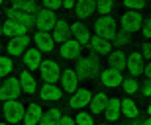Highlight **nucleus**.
<instances>
[{"label": "nucleus", "mask_w": 151, "mask_h": 125, "mask_svg": "<svg viewBox=\"0 0 151 125\" xmlns=\"http://www.w3.org/2000/svg\"><path fill=\"white\" fill-rule=\"evenodd\" d=\"M77 76L78 78H94L102 72V67H100V61L96 57H83L78 59L77 62Z\"/></svg>", "instance_id": "1"}, {"label": "nucleus", "mask_w": 151, "mask_h": 125, "mask_svg": "<svg viewBox=\"0 0 151 125\" xmlns=\"http://www.w3.org/2000/svg\"><path fill=\"white\" fill-rule=\"evenodd\" d=\"M94 31H96L98 37L112 41L114 35H116V31H118V23H116V20H114L112 16H102V18H98V20L94 22Z\"/></svg>", "instance_id": "2"}, {"label": "nucleus", "mask_w": 151, "mask_h": 125, "mask_svg": "<svg viewBox=\"0 0 151 125\" xmlns=\"http://www.w3.org/2000/svg\"><path fill=\"white\" fill-rule=\"evenodd\" d=\"M57 23V18H55V12H49V10H37L34 16V26L39 29V31H45V33H49L53 31Z\"/></svg>", "instance_id": "3"}, {"label": "nucleus", "mask_w": 151, "mask_h": 125, "mask_svg": "<svg viewBox=\"0 0 151 125\" xmlns=\"http://www.w3.org/2000/svg\"><path fill=\"white\" fill-rule=\"evenodd\" d=\"M2 114L6 117V123H20L24 119V114H26V109H24L22 102H18V100H10V102H4V108H2Z\"/></svg>", "instance_id": "4"}, {"label": "nucleus", "mask_w": 151, "mask_h": 125, "mask_svg": "<svg viewBox=\"0 0 151 125\" xmlns=\"http://www.w3.org/2000/svg\"><path fill=\"white\" fill-rule=\"evenodd\" d=\"M39 74L43 78L45 84H55L57 80H61V68L57 65V61H43L39 67Z\"/></svg>", "instance_id": "5"}, {"label": "nucleus", "mask_w": 151, "mask_h": 125, "mask_svg": "<svg viewBox=\"0 0 151 125\" xmlns=\"http://www.w3.org/2000/svg\"><path fill=\"white\" fill-rule=\"evenodd\" d=\"M20 90H22V88H20V80L18 78H6L4 84L0 86V100H2V102L16 100Z\"/></svg>", "instance_id": "6"}, {"label": "nucleus", "mask_w": 151, "mask_h": 125, "mask_svg": "<svg viewBox=\"0 0 151 125\" xmlns=\"http://www.w3.org/2000/svg\"><path fill=\"white\" fill-rule=\"evenodd\" d=\"M120 23H122V28H124L126 33H132V31H137L143 22H141V14H139V12L126 10V12H124V16H122V20H120Z\"/></svg>", "instance_id": "7"}, {"label": "nucleus", "mask_w": 151, "mask_h": 125, "mask_svg": "<svg viewBox=\"0 0 151 125\" xmlns=\"http://www.w3.org/2000/svg\"><path fill=\"white\" fill-rule=\"evenodd\" d=\"M90 100H92V92H90L88 88H78L73 96H71L69 106L73 109H83V108H86V106H90Z\"/></svg>", "instance_id": "8"}, {"label": "nucleus", "mask_w": 151, "mask_h": 125, "mask_svg": "<svg viewBox=\"0 0 151 125\" xmlns=\"http://www.w3.org/2000/svg\"><path fill=\"white\" fill-rule=\"evenodd\" d=\"M28 31H29V26H26V23H22V22H16V20H10V18L2 23V33L10 35V37L28 35Z\"/></svg>", "instance_id": "9"}, {"label": "nucleus", "mask_w": 151, "mask_h": 125, "mask_svg": "<svg viewBox=\"0 0 151 125\" xmlns=\"http://www.w3.org/2000/svg\"><path fill=\"white\" fill-rule=\"evenodd\" d=\"M100 82L106 88H116V86H120L124 82V76H122V72L120 70H116V68H104L100 72Z\"/></svg>", "instance_id": "10"}, {"label": "nucleus", "mask_w": 151, "mask_h": 125, "mask_svg": "<svg viewBox=\"0 0 151 125\" xmlns=\"http://www.w3.org/2000/svg\"><path fill=\"white\" fill-rule=\"evenodd\" d=\"M34 43H35V49L41 53H49L55 49V39L51 33H45V31H37L34 35Z\"/></svg>", "instance_id": "11"}, {"label": "nucleus", "mask_w": 151, "mask_h": 125, "mask_svg": "<svg viewBox=\"0 0 151 125\" xmlns=\"http://www.w3.org/2000/svg\"><path fill=\"white\" fill-rule=\"evenodd\" d=\"M78 76L73 68H65L61 72V84H63V90L69 92V94H75L78 90Z\"/></svg>", "instance_id": "12"}, {"label": "nucleus", "mask_w": 151, "mask_h": 125, "mask_svg": "<svg viewBox=\"0 0 151 125\" xmlns=\"http://www.w3.org/2000/svg\"><path fill=\"white\" fill-rule=\"evenodd\" d=\"M143 55H141L139 51H134L128 55V61H126V68L129 70V74L132 76H139L141 72H143Z\"/></svg>", "instance_id": "13"}, {"label": "nucleus", "mask_w": 151, "mask_h": 125, "mask_svg": "<svg viewBox=\"0 0 151 125\" xmlns=\"http://www.w3.org/2000/svg\"><path fill=\"white\" fill-rule=\"evenodd\" d=\"M37 92H39V98L45 100V102H57V100H61V96H63V90L59 86L45 84V82H43V86L37 88Z\"/></svg>", "instance_id": "14"}, {"label": "nucleus", "mask_w": 151, "mask_h": 125, "mask_svg": "<svg viewBox=\"0 0 151 125\" xmlns=\"http://www.w3.org/2000/svg\"><path fill=\"white\" fill-rule=\"evenodd\" d=\"M29 45V35H18V37H12L10 43L6 45V49H8V53L10 55H24L26 53V47Z\"/></svg>", "instance_id": "15"}, {"label": "nucleus", "mask_w": 151, "mask_h": 125, "mask_svg": "<svg viewBox=\"0 0 151 125\" xmlns=\"http://www.w3.org/2000/svg\"><path fill=\"white\" fill-rule=\"evenodd\" d=\"M81 49H83V45H81L78 41L67 39L65 43H61V47H59V53H61L63 59H78V55H81Z\"/></svg>", "instance_id": "16"}, {"label": "nucleus", "mask_w": 151, "mask_h": 125, "mask_svg": "<svg viewBox=\"0 0 151 125\" xmlns=\"http://www.w3.org/2000/svg\"><path fill=\"white\" fill-rule=\"evenodd\" d=\"M41 62H43V59H41V51H37V49H26V53H24V65H26V68H28L29 72L32 70H35V68L41 67Z\"/></svg>", "instance_id": "17"}, {"label": "nucleus", "mask_w": 151, "mask_h": 125, "mask_svg": "<svg viewBox=\"0 0 151 125\" xmlns=\"http://www.w3.org/2000/svg\"><path fill=\"white\" fill-rule=\"evenodd\" d=\"M69 29H71L73 39L78 41L81 45H84V43H88V41H90V31H88V28H86L84 23L75 22V23H71V26H69Z\"/></svg>", "instance_id": "18"}, {"label": "nucleus", "mask_w": 151, "mask_h": 125, "mask_svg": "<svg viewBox=\"0 0 151 125\" xmlns=\"http://www.w3.org/2000/svg\"><path fill=\"white\" fill-rule=\"evenodd\" d=\"M43 117V108L39 106V104H32L28 109H26V114H24V125H39Z\"/></svg>", "instance_id": "19"}, {"label": "nucleus", "mask_w": 151, "mask_h": 125, "mask_svg": "<svg viewBox=\"0 0 151 125\" xmlns=\"http://www.w3.org/2000/svg\"><path fill=\"white\" fill-rule=\"evenodd\" d=\"M108 100L110 98L106 96V94H102V92H98V94H92V100H90V112L94 115L98 114H104L106 112V106H108Z\"/></svg>", "instance_id": "20"}, {"label": "nucleus", "mask_w": 151, "mask_h": 125, "mask_svg": "<svg viewBox=\"0 0 151 125\" xmlns=\"http://www.w3.org/2000/svg\"><path fill=\"white\" fill-rule=\"evenodd\" d=\"M18 80H20V88H22L26 94H35V92H37V82H35L34 74L29 72V70H24Z\"/></svg>", "instance_id": "21"}, {"label": "nucleus", "mask_w": 151, "mask_h": 125, "mask_svg": "<svg viewBox=\"0 0 151 125\" xmlns=\"http://www.w3.org/2000/svg\"><path fill=\"white\" fill-rule=\"evenodd\" d=\"M104 115H106L108 121H118V119H120V115H122V102H120L118 98H110Z\"/></svg>", "instance_id": "22"}, {"label": "nucleus", "mask_w": 151, "mask_h": 125, "mask_svg": "<svg viewBox=\"0 0 151 125\" xmlns=\"http://www.w3.org/2000/svg\"><path fill=\"white\" fill-rule=\"evenodd\" d=\"M96 10V4L92 0H78L75 2V12H77L78 18H90Z\"/></svg>", "instance_id": "23"}, {"label": "nucleus", "mask_w": 151, "mask_h": 125, "mask_svg": "<svg viewBox=\"0 0 151 125\" xmlns=\"http://www.w3.org/2000/svg\"><path fill=\"white\" fill-rule=\"evenodd\" d=\"M90 49L94 53H98V55H106V53H110V49H112V43L108 39H102V37H98V35H94V37H90L88 41Z\"/></svg>", "instance_id": "24"}, {"label": "nucleus", "mask_w": 151, "mask_h": 125, "mask_svg": "<svg viewBox=\"0 0 151 125\" xmlns=\"http://www.w3.org/2000/svg\"><path fill=\"white\" fill-rule=\"evenodd\" d=\"M53 39L59 41V43H65L67 41V37L71 35V29H69V23L65 22V20H57L55 28H53Z\"/></svg>", "instance_id": "25"}, {"label": "nucleus", "mask_w": 151, "mask_h": 125, "mask_svg": "<svg viewBox=\"0 0 151 125\" xmlns=\"http://www.w3.org/2000/svg\"><path fill=\"white\" fill-rule=\"evenodd\" d=\"M10 8L16 10V12H22V14H28V16H35V12L39 10L34 0H18V2H14V4L10 6Z\"/></svg>", "instance_id": "26"}, {"label": "nucleus", "mask_w": 151, "mask_h": 125, "mask_svg": "<svg viewBox=\"0 0 151 125\" xmlns=\"http://www.w3.org/2000/svg\"><path fill=\"white\" fill-rule=\"evenodd\" d=\"M122 102V115H126L128 119H135L137 117V106H135L134 100H129V98H124V100H120Z\"/></svg>", "instance_id": "27"}, {"label": "nucleus", "mask_w": 151, "mask_h": 125, "mask_svg": "<svg viewBox=\"0 0 151 125\" xmlns=\"http://www.w3.org/2000/svg\"><path fill=\"white\" fill-rule=\"evenodd\" d=\"M61 117H63V115H61V112H59V108L47 109V114H43L39 125H57L59 121H61Z\"/></svg>", "instance_id": "28"}, {"label": "nucleus", "mask_w": 151, "mask_h": 125, "mask_svg": "<svg viewBox=\"0 0 151 125\" xmlns=\"http://www.w3.org/2000/svg\"><path fill=\"white\" fill-rule=\"evenodd\" d=\"M126 61H128V57L124 55L122 51H116V53H112L110 55V68H116V70H120L122 72L124 68H126Z\"/></svg>", "instance_id": "29"}, {"label": "nucleus", "mask_w": 151, "mask_h": 125, "mask_svg": "<svg viewBox=\"0 0 151 125\" xmlns=\"http://www.w3.org/2000/svg\"><path fill=\"white\" fill-rule=\"evenodd\" d=\"M14 68V62L10 57H0V76H8Z\"/></svg>", "instance_id": "30"}, {"label": "nucleus", "mask_w": 151, "mask_h": 125, "mask_svg": "<svg viewBox=\"0 0 151 125\" xmlns=\"http://www.w3.org/2000/svg\"><path fill=\"white\" fill-rule=\"evenodd\" d=\"M122 88H124L126 94H135V92L139 90V84H137V80H135V78H124Z\"/></svg>", "instance_id": "31"}, {"label": "nucleus", "mask_w": 151, "mask_h": 125, "mask_svg": "<svg viewBox=\"0 0 151 125\" xmlns=\"http://www.w3.org/2000/svg\"><path fill=\"white\" fill-rule=\"evenodd\" d=\"M75 125H94V119L90 114H84V112H78L77 117H75Z\"/></svg>", "instance_id": "32"}, {"label": "nucleus", "mask_w": 151, "mask_h": 125, "mask_svg": "<svg viewBox=\"0 0 151 125\" xmlns=\"http://www.w3.org/2000/svg\"><path fill=\"white\" fill-rule=\"evenodd\" d=\"M124 4H126V8H128L129 12H139V10L145 8V2H143V0H126Z\"/></svg>", "instance_id": "33"}, {"label": "nucleus", "mask_w": 151, "mask_h": 125, "mask_svg": "<svg viewBox=\"0 0 151 125\" xmlns=\"http://www.w3.org/2000/svg\"><path fill=\"white\" fill-rule=\"evenodd\" d=\"M114 45H118V47H122V45H126V43H129V33H126V31H116V35H114Z\"/></svg>", "instance_id": "34"}, {"label": "nucleus", "mask_w": 151, "mask_h": 125, "mask_svg": "<svg viewBox=\"0 0 151 125\" xmlns=\"http://www.w3.org/2000/svg\"><path fill=\"white\" fill-rule=\"evenodd\" d=\"M114 4L110 2V0H100V2H96V10L100 12V14H104V16H108L110 12H112Z\"/></svg>", "instance_id": "35"}, {"label": "nucleus", "mask_w": 151, "mask_h": 125, "mask_svg": "<svg viewBox=\"0 0 151 125\" xmlns=\"http://www.w3.org/2000/svg\"><path fill=\"white\" fill-rule=\"evenodd\" d=\"M57 8H63V2H55V0H43V10H57Z\"/></svg>", "instance_id": "36"}, {"label": "nucleus", "mask_w": 151, "mask_h": 125, "mask_svg": "<svg viewBox=\"0 0 151 125\" xmlns=\"http://www.w3.org/2000/svg\"><path fill=\"white\" fill-rule=\"evenodd\" d=\"M141 33L145 35L147 39L151 37V20H147V22H143V23H141Z\"/></svg>", "instance_id": "37"}, {"label": "nucleus", "mask_w": 151, "mask_h": 125, "mask_svg": "<svg viewBox=\"0 0 151 125\" xmlns=\"http://www.w3.org/2000/svg\"><path fill=\"white\" fill-rule=\"evenodd\" d=\"M141 55H143V59H149V61H151V41L143 45V49H141Z\"/></svg>", "instance_id": "38"}, {"label": "nucleus", "mask_w": 151, "mask_h": 125, "mask_svg": "<svg viewBox=\"0 0 151 125\" xmlns=\"http://www.w3.org/2000/svg\"><path fill=\"white\" fill-rule=\"evenodd\" d=\"M141 92H143V96L151 98V80H147L145 84H143V88H141Z\"/></svg>", "instance_id": "39"}, {"label": "nucleus", "mask_w": 151, "mask_h": 125, "mask_svg": "<svg viewBox=\"0 0 151 125\" xmlns=\"http://www.w3.org/2000/svg\"><path fill=\"white\" fill-rule=\"evenodd\" d=\"M57 125H75V119H73V117H69V115H63L61 121H59Z\"/></svg>", "instance_id": "40"}, {"label": "nucleus", "mask_w": 151, "mask_h": 125, "mask_svg": "<svg viewBox=\"0 0 151 125\" xmlns=\"http://www.w3.org/2000/svg\"><path fill=\"white\" fill-rule=\"evenodd\" d=\"M143 74H145V76H147V80H151V61L147 62L145 67H143Z\"/></svg>", "instance_id": "41"}, {"label": "nucleus", "mask_w": 151, "mask_h": 125, "mask_svg": "<svg viewBox=\"0 0 151 125\" xmlns=\"http://www.w3.org/2000/svg\"><path fill=\"white\" fill-rule=\"evenodd\" d=\"M63 8H67V10L73 8V10H75V2H73V0H65V2H63Z\"/></svg>", "instance_id": "42"}, {"label": "nucleus", "mask_w": 151, "mask_h": 125, "mask_svg": "<svg viewBox=\"0 0 151 125\" xmlns=\"http://www.w3.org/2000/svg\"><path fill=\"white\" fill-rule=\"evenodd\" d=\"M141 125H151V117H147V119L141 121Z\"/></svg>", "instance_id": "43"}, {"label": "nucleus", "mask_w": 151, "mask_h": 125, "mask_svg": "<svg viewBox=\"0 0 151 125\" xmlns=\"http://www.w3.org/2000/svg\"><path fill=\"white\" fill-rule=\"evenodd\" d=\"M129 125H141V121H135V119H134V121H132Z\"/></svg>", "instance_id": "44"}, {"label": "nucleus", "mask_w": 151, "mask_h": 125, "mask_svg": "<svg viewBox=\"0 0 151 125\" xmlns=\"http://www.w3.org/2000/svg\"><path fill=\"white\" fill-rule=\"evenodd\" d=\"M147 114H149V117H151V106H149V108H147Z\"/></svg>", "instance_id": "45"}, {"label": "nucleus", "mask_w": 151, "mask_h": 125, "mask_svg": "<svg viewBox=\"0 0 151 125\" xmlns=\"http://www.w3.org/2000/svg\"><path fill=\"white\" fill-rule=\"evenodd\" d=\"M0 125H10V123H6V121H4V123H0Z\"/></svg>", "instance_id": "46"}, {"label": "nucleus", "mask_w": 151, "mask_h": 125, "mask_svg": "<svg viewBox=\"0 0 151 125\" xmlns=\"http://www.w3.org/2000/svg\"><path fill=\"white\" fill-rule=\"evenodd\" d=\"M0 33H2V26H0Z\"/></svg>", "instance_id": "47"}, {"label": "nucleus", "mask_w": 151, "mask_h": 125, "mask_svg": "<svg viewBox=\"0 0 151 125\" xmlns=\"http://www.w3.org/2000/svg\"><path fill=\"white\" fill-rule=\"evenodd\" d=\"M0 6H2V0H0Z\"/></svg>", "instance_id": "48"}, {"label": "nucleus", "mask_w": 151, "mask_h": 125, "mask_svg": "<svg viewBox=\"0 0 151 125\" xmlns=\"http://www.w3.org/2000/svg\"><path fill=\"white\" fill-rule=\"evenodd\" d=\"M0 49H2V45H0Z\"/></svg>", "instance_id": "49"}, {"label": "nucleus", "mask_w": 151, "mask_h": 125, "mask_svg": "<svg viewBox=\"0 0 151 125\" xmlns=\"http://www.w3.org/2000/svg\"><path fill=\"white\" fill-rule=\"evenodd\" d=\"M100 125H104V123H100Z\"/></svg>", "instance_id": "50"}]
</instances>
